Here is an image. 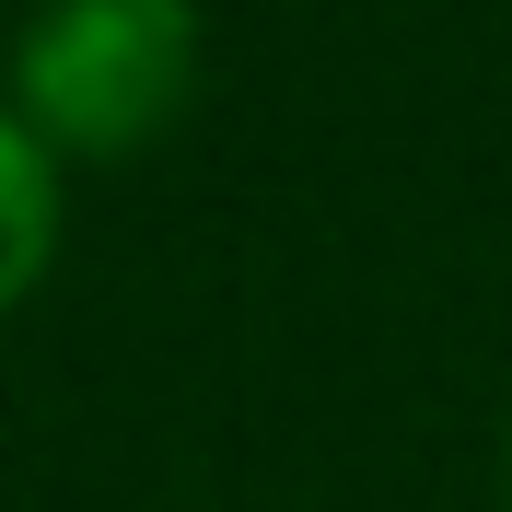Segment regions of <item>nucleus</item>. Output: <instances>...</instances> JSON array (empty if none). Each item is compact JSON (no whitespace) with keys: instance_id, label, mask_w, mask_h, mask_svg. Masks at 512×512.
<instances>
[{"instance_id":"f257e3e1","label":"nucleus","mask_w":512,"mask_h":512,"mask_svg":"<svg viewBox=\"0 0 512 512\" xmlns=\"http://www.w3.org/2000/svg\"><path fill=\"white\" fill-rule=\"evenodd\" d=\"M198 94V0H35L0 105L59 163H128Z\"/></svg>"},{"instance_id":"f03ea898","label":"nucleus","mask_w":512,"mask_h":512,"mask_svg":"<svg viewBox=\"0 0 512 512\" xmlns=\"http://www.w3.org/2000/svg\"><path fill=\"white\" fill-rule=\"evenodd\" d=\"M59 210H70V163L0 105V315L59 268Z\"/></svg>"}]
</instances>
